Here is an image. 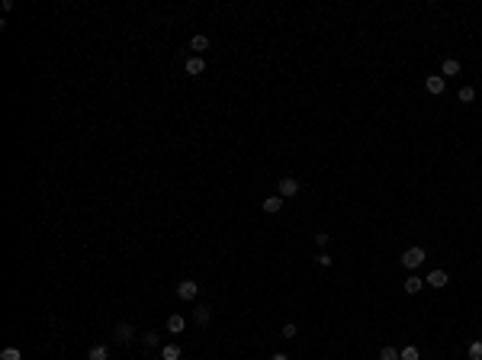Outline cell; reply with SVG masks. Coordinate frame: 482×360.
Instances as JSON below:
<instances>
[{
    "instance_id": "5bb4252c",
    "label": "cell",
    "mask_w": 482,
    "mask_h": 360,
    "mask_svg": "<svg viewBox=\"0 0 482 360\" xmlns=\"http://www.w3.org/2000/svg\"><path fill=\"white\" fill-rule=\"evenodd\" d=\"M183 325H187V322H183V315H171V318H167V331H171V335H180Z\"/></svg>"
},
{
    "instance_id": "4fadbf2b",
    "label": "cell",
    "mask_w": 482,
    "mask_h": 360,
    "mask_svg": "<svg viewBox=\"0 0 482 360\" xmlns=\"http://www.w3.org/2000/svg\"><path fill=\"white\" fill-rule=\"evenodd\" d=\"M190 49H193V52H206L209 49V39L203 36V32H196V36L190 39Z\"/></svg>"
},
{
    "instance_id": "2e32d148",
    "label": "cell",
    "mask_w": 482,
    "mask_h": 360,
    "mask_svg": "<svg viewBox=\"0 0 482 360\" xmlns=\"http://www.w3.org/2000/svg\"><path fill=\"white\" fill-rule=\"evenodd\" d=\"M460 103H473V100H476V90H473V87H460Z\"/></svg>"
},
{
    "instance_id": "8992f818",
    "label": "cell",
    "mask_w": 482,
    "mask_h": 360,
    "mask_svg": "<svg viewBox=\"0 0 482 360\" xmlns=\"http://www.w3.org/2000/svg\"><path fill=\"white\" fill-rule=\"evenodd\" d=\"M299 193V180L296 177H283L280 180V196H296Z\"/></svg>"
},
{
    "instance_id": "3957f363",
    "label": "cell",
    "mask_w": 482,
    "mask_h": 360,
    "mask_svg": "<svg viewBox=\"0 0 482 360\" xmlns=\"http://www.w3.org/2000/svg\"><path fill=\"white\" fill-rule=\"evenodd\" d=\"M183 71H187L190 77H200V74H206V61H203V55H190L187 65H183Z\"/></svg>"
},
{
    "instance_id": "ac0fdd59",
    "label": "cell",
    "mask_w": 482,
    "mask_h": 360,
    "mask_svg": "<svg viewBox=\"0 0 482 360\" xmlns=\"http://www.w3.org/2000/svg\"><path fill=\"white\" fill-rule=\"evenodd\" d=\"M209 318H212V312H209L206 305H200V309H196V322H200V325H209Z\"/></svg>"
},
{
    "instance_id": "44dd1931",
    "label": "cell",
    "mask_w": 482,
    "mask_h": 360,
    "mask_svg": "<svg viewBox=\"0 0 482 360\" xmlns=\"http://www.w3.org/2000/svg\"><path fill=\"white\" fill-rule=\"evenodd\" d=\"M296 335H299V328H296L293 322H286V325H283V338H286V341H293Z\"/></svg>"
},
{
    "instance_id": "ffe728a7",
    "label": "cell",
    "mask_w": 482,
    "mask_h": 360,
    "mask_svg": "<svg viewBox=\"0 0 482 360\" xmlns=\"http://www.w3.org/2000/svg\"><path fill=\"white\" fill-rule=\"evenodd\" d=\"M379 360H399V351H396V348H389V344H386V348L379 351Z\"/></svg>"
},
{
    "instance_id": "7a4b0ae2",
    "label": "cell",
    "mask_w": 482,
    "mask_h": 360,
    "mask_svg": "<svg viewBox=\"0 0 482 360\" xmlns=\"http://www.w3.org/2000/svg\"><path fill=\"white\" fill-rule=\"evenodd\" d=\"M177 296H180L183 302L196 299V296H200V283H196V280H180L177 283Z\"/></svg>"
},
{
    "instance_id": "6da1fadb",
    "label": "cell",
    "mask_w": 482,
    "mask_h": 360,
    "mask_svg": "<svg viewBox=\"0 0 482 360\" xmlns=\"http://www.w3.org/2000/svg\"><path fill=\"white\" fill-rule=\"evenodd\" d=\"M421 264H424V248H409L402 254V267L415 270V267H421Z\"/></svg>"
},
{
    "instance_id": "cb8c5ba5",
    "label": "cell",
    "mask_w": 482,
    "mask_h": 360,
    "mask_svg": "<svg viewBox=\"0 0 482 360\" xmlns=\"http://www.w3.org/2000/svg\"><path fill=\"white\" fill-rule=\"evenodd\" d=\"M315 261H318V267H331V257H328V251H322V254H318Z\"/></svg>"
},
{
    "instance_id": "30bf717a",
    "label": "cell",
    "mask_w": 482,
    "mask_h": 360,
    "mask_svg": "<svg viewBox=\"0 0 482 360\" xmlns=\"http://www.w3.org/2000/svg\"><path fill=\"white\" fill-rule=\"evenodd\" d=\"M421 287H424V280H421V277H405V293H412V296H415V293H421Z\"/></svg>"
},
{
    "instance_id": "d4e9b609",
    "label": "cell",
    "mask_w": 482,
    "mask_h": 360,
    "mask_svg": "<svg viewBox=\"0 0 482 360\" xmlns=\"http://www.w3.org/2000/svg\"><path fill=\"white\" fill-rule=\"evenodd\" d=\"M270 360H289V357H286V354H274Z\"/></svg>"
},
{
    "instance_id": "ba28073f",
    "label": "cell",
    "mask_w": 482,
    "mask_h": 360,
    "mask_svg": "<svg viewBox=\"0 0 482 360\" xmlns=\"http://www.w3.org/2000/svg\"><path fill=\"white\" fill-rule=\"evenodd\" d=\"M280 209H283V196H280V193H276V196H267V200H264V213L274 216V213H280Z\"/></svg>"
},
{
    "instance_id": "d6986e66",
    "label": "cell",
    "mask_w": 482,
    "mask_h": 360,
    "mask_svg": "<svg viewBox=\"0 0 482 360\" xmlns=\"http://www.w3.org/2000/svg\"><path fill=\"white\" fill-rule=\"evenodd\" d=\"M466 354H470V360H482V341H473Z\"/></svg>"
},
{
    "instance_id": "e0dca14e",
    "label": "cell",
    "mask_w": 482,
    "mask_h": 360,
    "mask_svg": "<svg viewBox=\"0 0 482 360\" xmlns=\"http://www.w3.org/2000/svg\"><path fill=\"white\" fill-rule=\"evenodd\" d=\"M0 360H23V354H19V348H3L0 351Z\"/></svg>"
},
{
    "instance_id": "9c48e42d",
    "label": "cell",
    "mask_w": 482,
    "mask_h": 360,
    "mask_svg": "<svg viewBox=\"0 0 482 360\" xmlns=\"http://www.w3.org/2000/svg\"><path fill=\"white\" fill-rule=\"evenodd\" d=\"M113 335H116V341H132V325L129 322H122V325H116V328H113Z\"/></svg>"
},
{
    "instance_id": "277c9868",
    "label": "cell",
    "mask_w": 482,
    "mask_h": 360,
    "mask_svg": "<svg viewBox=\"0 0 482 360\" xmlns=\"http://www.w3.org/2000/svg\"><path fill=\"white\" fill-rule=\"evenodd\" d=\"M444 87H447V80H444V77H437V74L424 77V90H427V93H434V97H437V93H444Z\"/></svg>"
},
{
    "instance_id": "7402d4cb",
    "label": "cell",
    "mask_w": 482,
    "mask_h": 360,
    "mask_svg": "<svg viewBox=\"0 0 482 360\" xmlns=\"http://www.w3.org/2000/svg\"><path fill=\"white\" fill-rule=\"evenodd\" d=\"M141 344H145V348H158V335H154V331L141 335Z\"/></svg>"
},
{
    "instance_id": "9a60e30c",
    "label": "cell",
    "mask_w": 482,
    "mask_h": 360,
    "mask_svg": "<svg viewBox=\"0 0 482 360\" xmlns=\"http://www.w3.org/2000/svg\"><path fill=\"white\" fill-rule=\"evenodd\" d=\"M399 360H421V354H418L415 344H405V348L399 351Z\"/></svg>"
},
{
    "instance_id": "603a6c76",
    "label": "cell",
    "mask_w": 482,
    "mask_h": 360,
    "mask_svg": "<svg viewBox=\"0 0 482 360\" xmlns=\"http://www.w3.org/2000/svg\"><path fill=\"white\" fill-rule=\"evenodd\" d=\"M315 244L318 248H328V232H315Z\"/></svg>"
},
{
    "instance_id": "5b68a950",
    "label": "cell",
    "mask_w": 482,
    "mask_h": 360,
    "mask_svg": "<svg viewBox=\"0 0 482 360\" xmlns=\"http://www.w3.org/2000/svg\"><path fill=\"white\" fill-rule=\"evenodd\" d=\"M447 280H450V277H447V270H431L424 283H431V289H444V287H447Z\"/></svg>"
},
{
    "instance_id": "7c38bea8",
    "label": "cell",
    "mask_w": 482,
    "mask_h": 360,
    "mask_svg": "<svg viewBox=\"0 0 482 360\" xmlns=\"http://www.w3.org/2000/svg\"><path fill=\"white\" fill-rule=\"evenodd\" d=\"M180 344H167V348H161V360H180Z\"/></svg>"
},
{
    "instance_id": "8fae6325",
    "label": "cell",
    "mask_w": 482,
    "mask_h": 360,
    "mask_svg": "<svg viewBox=\"0 0 482 360\" xmlns=\"http://www.w3.org/2000/svg\"><path fill=\"white\" fill-rule=\"evenodd\" d=\"M110 357V351H106V344H93L90 351H87V360H106Z\"/></svg>"
},
{
    "instance_id": "52a82bcc",
    "label": "cell",
    "mask_w": 482,
    "mask_h": 360,
    "mask_svg": "<svg viewBox=\"0 0 482 360\" xmlns=\"http://www.w3.org/2000/svg\"><path fill=\"white\" fill-rule=\"evenodd\" d=\"M440 74H444V80H447V77H457V74H460V61H457V58H444V65H440Z\"/></svg>"
}]
</instances>
